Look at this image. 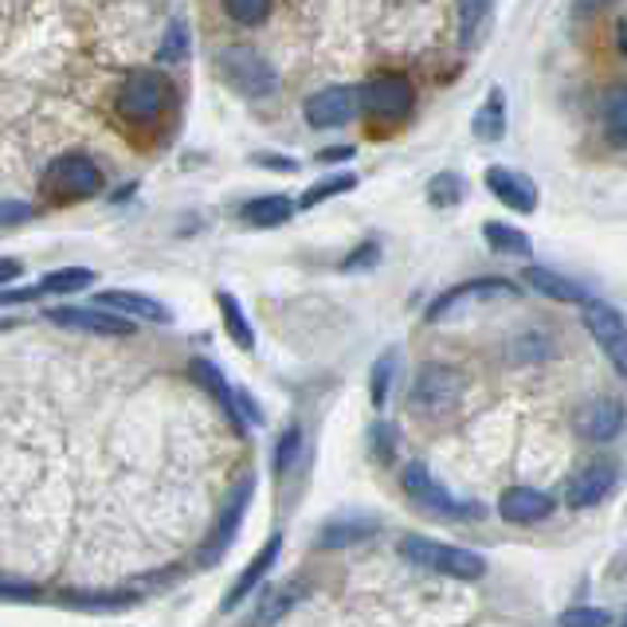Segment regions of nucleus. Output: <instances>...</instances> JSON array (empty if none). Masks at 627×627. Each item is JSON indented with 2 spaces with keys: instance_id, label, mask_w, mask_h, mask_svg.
I'll use <instances>...</instances> for the list:
<instances>
[{
  "instance_id": "f257e3e1",
  "label": "nucleus",
  "mask_w": 627,
  "mask_h": 627,
  "mask_svg": "<svg viewBox=\"0 0 627 627\" xmlns=\"http://www.w3.org/2000/svg\"><path fill=\"white\" fill-rule=\"evenodd\" d=\"M173 98H177V86H173V79L165 76V71H158V67H138V71H130V76L123 79V86H118V114H123V123L130 126H158L161 114L173 106Z\"/></svg>"
},
{
  "instance_id": "f03ea898",
  "label": "nucleus",
  "mask_w": 627,
  "mask_h": 627,
  "mask_svg": "<svg viewBox=\"0 0 627 627\" xmlns=\"http://www.w3.org/2000/svg\"><path fill=\"white\" fill-rule=\"evenodd\" d=\"M400 557L413 565V569L440 572V577H455V581H483V577H487V557H483V553L463 549V545L431 542V537H420V534L404 537Z\"/></svg>"
},
{
  "instance_id": "7ed1b4c3",
  "label": "nucleus",
  "mask_w": 627,
  "mask_h": 627,
  "mask_svg": "<svg viewBox=\"0 0 627 627\" xmlns=\"http://www.w3.org/2000/svg\"><path fill=\"white\" fill-rule=\"evenodd\" d=\"M216 67H220V76L232 83V91L247 94V98H271V94L279 91V76H275V67L267 63L255 47H244V44L220 47Z\"/></svg>"
},
{
  "instance_id": "20e7f679",
  "label": "nucleus",
  "mask_w": 627,
  "mask_h": 627,
  "mask_svg": "<svg viewBox=\"0 0 627 627\" xmlns=\"http://www.w3.org/2000/svg\"><path fill=\"white\" fill-rule=\"evenodd\" d=\"M400 483H404V495L413 498L420 510H428V514H436V518H455V522H463V518H483L487 510L478 502H460V498L451 495L448 487H443L440 478L431 475L423 463H408L404 467V475H400Z\"/></svg>"
},
{
  "instance_id": "39448f33",
  "label": "nucleus",
  "mask_w": 627,
  "mask_h": 627,
  "mask_svg": "<svg viewBox=\"0 0 627 627\" xmlns=\"http://www.w3.org/2000/svg\"><path fill=\"white\" fill-rule=\"evenodd\" d=\"M103 185H106L103 169H98V161L86 158V153H63V158L51 161L44 173V193L59 200L98 197Z\"/></svg>"
},
{
  "instance_id": "423d86ee",
  "label": "nucleus",
  "mask_w": 627,
  "mask_h": 627,
  "mask_svg": "<svg viewBox=\"0 0 627 627\" xmlns=\"http://www.w3.org/2000/svg\"><path fill=\"white\" fill-rule=\"evenodd\" d=\"M463 400V373L451 365H423L413 381V404L420 416H448Z\"/></svg>"
},
{
  "instance_id": "0eeeda50",
  "label": "nucleus",
  "mask_w": 627,
  "mask_h": 627,
  "mask_svg": "<svg viewBox=\"0 0 627 627\" xmlns=\"http://www.w3.org/2000/svg\"><path fill=\"white\" fill-rule=\"evenodd\" d=\"M584 329L592 334V341L600 346V353L608 357V365L627 381V322L616 306L608 302L589 299L584 302Z\"/></svg>"
},
{
  "instance_id": "6e6552de",
  "label": "nucleus",
  "mask_w": 627,
  "mask_h": 627,
  "mask_svg": "<svg viewBox=\"0 0 627 627\" xmlns=\"http://www.w3.org/2000/svg\"><path fill=\"white\" fill-rule=\"evenodd\" d=\"M357 91H361V111L376 123H400L416 106V91L404 76H376Z\"/></svg>"
},
{
  "instance_id": "1a4fd4ad",
  "label": "nucleus",
  "mask_w": 627,
  "mask_h": 627,
  "mask_svg": "<svg viewBox=\"0 0 627 627\" xmlns=\"http://www.w3.org/2000/svg\"><path fill=\"white\" fill-rule=\"evenodd\" d=\"M518 287L510 279H495V275H487V279H471V282H460V287H451V291H443L440 299L428 306V322H448L455 318L460 310L467 306H478V302H495V299H518Z\"/></svg>"
},
{
  "instance_id": "9d476101",
  "label": "nucleus",
  "mask_w": 627,
  "mask_h": 627,
  "mask_svg": "<svg viewBox=\"0 0 627 627\" xmlns=\"http://www.w3.org/2000/svg\"><path fill=\"white\" fill-rule=\"evenodd\" d=\"M51 326L76 329V334H94V337H130L133 322L114 314L106 306H51L44 314Z\"/></svg>"
},
{
  "instance_id": "9b49d317",
  "label": "nucleus",
  "mask_w": 627,
  "mask_h": 627,
  "mask_svg": "<svg viewBox=\"0 0 627 627\" xmlns=\"http://www.w3.org/2000/svg\"><path fill=\"white\" fill-rule=\"evenodd\" d=\"M252 495H255V475H244L235 483L232 495H228L224 510H220V522H216V530H212V542H208L205 553H200V565L220 561V557L232 549V542L240 537V525H244L247 506H252Z\"/></svg>"
},
{
  "instance_id": "f8f14e48",
  "label": "nucleus",
  "mask_w": 627,
  "mask_h": 627,
  "mask_svg": "<svg viewBox=\"0 0 627 627\" xmlns=\"http://www.w3.org/2000/svg\"><path fill=\"white\" fill-rule=\"evenodd\" d=\"M616 487H619V463L616 460H592L569 478L565 502H569L572 510H589V506L604 502Z\"/></svg>"
},
{
  "instance_id": "ddd939ff",
  "label": "nucleus",
  "mask_w": 627,
  "mask_h": 627,
  "mask_svg": "<svg viewBox=\"0 0 627 627\" xmlns=\"http://www.w3.org/2000/svg\"><path fill=\"white\" fill-rule=\"evenodd\" d=\"M361 111V91L357 86H326V91L310 94L302 114H306V126L314 130H334V126H346L357 118Z\"/></svg>"
},
{
  "instance_id": "4468645a",
  "label": "nucleus",
  "mask_w": 627,
  "mask_h": 627,
  "mask_svg": "<svg viewBox=\"0 0 627 627\" xmlns=\"http://www.w3.org/2000/svg\"><path fill=\"white\" fill-rule=\"evenodd\" d=\"M483 185L495 193V200H502L510 212L518 216H534L537 212V185L525 173L518 169H506V165H490L483 173Z\"/></svg>"
},
{
  "instance_id": "2eb2a0df",
  "label": "nucleus",
  "mask_w": 627,
  "mask_h": 627,
  "mask_svg": "<svg viewBox=\"0 0 627 627\" xmlns=\"http://www.w3.org/2000/svg\"><path fill=\"white\" fill-rule=\"evenodd\" d=\"M627 423V408L624 400H592L577 413V436L589 443H612L624 431Z\"/></svg>"
},
{
  "instance_id": "dca6fc26",
  "label": "nucleus",
  "mask_w": 627,
  "mask_h": 627,
  "mask_svg": "<svg viewBox=\"0 0 627 627\" xmlns=\"http://www.w3.org/2000/svg\"><path fill=\"white\" fill-rule=\"evenodd\" d=\"M279 557H282V534H275V537H267V545H263L259 553L252 557V565H247L240 577H235V584L224 592V604H220V612H235L240 604H244L247 596L255 592V584L267 577V572L279 565Z\"/></svg>"
},
{
  "instance_id": "f3484780",
  "label": "nucleus",
  "mask_w": 627,
  "mask_h": 627,
  "mask_svg": "<svg viewBox=\"0 0 627 627\" xmlns=\"http://www.w3.org/2000/svg\"><path fill=\"white\" fill-rule=\"evenodd\" d=\"M498 514L510 525H537L553 514V498L534 487H510L498 498Z\"/></svg>"
},
{
  "instance_id": "a211bd4d",
  "label": "nucleus",
  "mask_w": 627,
  "mask_h": 627,
  "mask_svg": "<svg viewBox=\"0 0 627 627\" xmlns=\"http://www.w3.org/2000/svg\"><path fill=\"white\" fill-rule=\"evenodd\" d=\"M522 282H525V287H534L537 294H545V299L569 302V306H584V302L592 299L589 287H581L577 279H565V275L549 271V267H525Z\"/></svg>"
},
{
  "instance_id": "6ab92c4d",
  "label": "nucleus",
  "mask_w": 627,
  "mask_h": 627,
  "mask_svg": "<svg viewBox=\"0 0 627 627\" xmlns=\"http://www.w3.org/2000/svg\"><path fill=\"white\" fill-rule=\"evenodd\" d=\"M98 306L123 314V318H141V322H158V326H169L173 314H169L165 302L150 299V294H133V291H103L98 294Z\"/></svg>"
},
{
  "instance_id": "aec40b11",
  "label": "nucleus",
  "mask_w": 627,
  "mask_h": 627,
  "mask_svg": "<svg viewBox=\"0 0 627 627\" xmlns=\"http://www.w3.org/2000/svg\"><path fill=\"white\" fill-rule=\"evenodd\" d=\"M376 530H381V522H376V518L341 514V518H329V522L322 525L318 545H322V549H346V545H357V542H365V537H373Z\"/></svg>"
},
{
  "instance_id": "412c9836",
  "label": "nucleus",
  "mask_w": 627,
  "mask_h": 627,
  "mask_svg": "<svg viewBox=\"0 0 627 627\" xmlns=\"http://www.w3.org/2000/svg\"><path fill=\"white\" fill-rule=\"evenodd\" d=\"M188 376H193V381H197L200 388H205V393L212 396L216 404H220V413H228L235 423H240V428H244V420H240V413H235L232 384L224 381V373H220V369H216L208 357H193V361H188Z\"/></svg>"
},
{
  "instance_id": "4be33fe9",
  "label": "nucleus",
  "mask_w": 627,
  "mask_h": 627,
  "mask_svg": "<svg viewBox=\"0 0 627 627\" xmlns=\"http://www.w3.org/2000/svg\"><path fill=\"white\" fill-rule=\"evenodd\" d=\"M471 130L478 141H502L506 138V91L502 86H490L483 106L471 118Z\"/></svg>"
},
{
  "instance_id": "5701e85b",
  "label": "nucleus",
  "mask_w": 627,
  "mask_h": 627,
  "mask_svg": "<svg viewBox=\"0 0 627 627\" xmlns=\"http://www.w3.org/2000/svg\"><path fill=\"white\" fill-rule=\"evenodd\" d=\"M252 228H279L287 224L294 216V205L282 193H271V197H255L244 205V212H240Z\"/></svg>"
},
{
  "instance_id": "b1692460",
  "label": "nucleus",
  "mask_w": 627,
  "mask_h": 627,
  "mask_svg": "<svg viewBox=\"0 0 627 627\" xmlns=\"http://www.w3.org/2000/svg\"><path fill=\"white\" fill-rule=\"evenodd\" d=\"M483 240H487L490 252H498V255H514V259H530V255H534L530 235L502 224V220H487V224H483Z\"/></svg>"
},
{
  "instance_id": "393cba45",
  "label": "nucleus",
  "mask_w": 627,
  "mask_h": 627,
  "mask_svg": "<svg viewBox=\"0 0 627 627\" xmlns=\"http://www.w3.org/2000/svg\"><path fill=\"white\" fill-rule=\"evenodd\" d=\"M216 302H220V314H224L228 337H232L244 353H252V349H255V329H252V322H247V314H244V302L235 299V294H228V291H220V299H216Z\"/></svg>"
},
{
  "instance_id": "a878e982",
  "label": "nucleus",
  "mask_w": 627,
  "mask_h": 627,
  "mask_svg": "<svg viewBox=\"0 0 627 627\" xmlns=\"http://www.w3.org/2000/svg\"><path fill=\"white\" fill-rule=\"evenodd\" d=\"M98 275L91 267H59V271H47L44 279L36 282L39 294H76V291H86Z\"/></svg>"
},
{
  "instance_id": "bb28decb",
  "label": "nucleus",
  "mask_w": 627,
  "mask_h": 627,
  "mask_svg": "<svg viewBox=\"0 0 627 627\" xmlns=\"http://www.w3.org/2000/svg\"><path fill=\"white\" fill-rule=\"evenodd\" d=\"M490 12H495V0H460V44L463 47L478 44Z\"/></svg>"
},
{
  "instance_id": "cd10ccee",
  "label": "nucleus",
  "mask_w": 627,
  "mask_h": 627,
  "mask_svg": "<svg viewBox=\"0 0 627 627\" xmlns=\"http://www.w3.org/2000/svg\"><path fill=\"white\" fill-rule=\"evenodd\" d=\"M353 188H357V173H329V177L314 181V185H310L306 193H302L299 208L306 212V208H318L322 200L341 197V193H353Z\"/></svg>"
},
{
  "instance_id": "c85d7f7f",
  "label": "nucleus",
  "mask_w": 627,
  "mask_h": 627,
  "mask_svg": "<svg viewBox=\"0 0 627 627\" xmlns=\"http://www.w3.org/2000/svg\"><path fill=\"white\" fill-rule=\"evenodd\" d=\"M463 197H467V181H463L460 173H451V169H443V173H436V177L428 181V205L455 208L463 205Z\"/></svg>"
},
{
  "instance_id": "c756f323",
  "label": "nucleus",
  "mask_w": 627,
  "mask_h": 627,
  "mask_svg": "<svg viewBox=\"0 0 627 627\" xmlns=\"http://www.w3.org/2000/svg\"><path fill=\"white\" fill-rule=\"evenodd\" d=\"M396 365H400V353H396V349H384V353L376 357L373 373H369V400H373V408H384V404H388V388H393Z\"/></svg>"
},
{
  "instance_id": "7c9ffc66",
  "label": "nucleus",
  "mask_w": 627,
  "mask_h": 627,
  "mask_svg": "<svg viewBox=\"0 0 627 627\" xmlns=\"http://www.w3.org/2000/svg\"><path fill=\"white\" fill-rule=\"evenodd\" d=\"M604 130L616 141L619 150H627V86H616V91L604 98Z\"/></svg>"
},
{
  "instance_id": "2f4dec72",
  "label": "nucleus",
  "mask_w": 627,
  "mask_h": 627,
  "mask_svg": "<svg viewBox=\"0 0 627 627\" xmlns=\"http://www.w3.org/2000/svg\"><path fill=\"white\" fill-rule=\"evenodd\" d=\"M224 12L235 20V24H244V28H259L263 20L271 16V0H220Z\"/></svg>"
},
{
  "instance_id": "473e14b6",
  "label": "nucleus",
  "mask_w": 627,
  "mask_h": 627,
  "mask_svg": "<svg viewBox=\"0 0 627 627\" xmlns=\"http://www.w3.org/2000/svg\"><path fill=\"white\" fill-rule=\"evenodd\" d=\"M302 455V428H287L279 436V443H275V455H271V471L275 475H287V471L294 467V460Z\"/></svg>"
},
{
  "instance_id": "72a5a7b5",
  "label": "nucleus",
  "mask_w": 627,
  "mask_h": 627,
  "mask_svg": "<svg viewBox=\"0 0 627 627\" xmlns=\"http://www.w3.org/2000/svg\"><path fill=\"white\" fill-rule=\"evenodd\" d=\"M369 440H373V455L381 463H393L396 460V443H400V428L388 420H376L373 431H369Z\"/></svg>"
},
{
  "instance_id": "f704fd0d",
  "label": "nucleus",
  "mask_w": 627,
  "mask_h": 627,
  "mask_svg": "<svg viewBox=\"0 0 627 627\" xmlns=\"http://www.w3.org/2000/svg\"><path fill=\"white\" fill-rule=\"evenodd\" d=\"M177 59H188V28L181 20H173L165 44H161V51H158V63H177Z\"/></svg>"
},
{
  "instance_id": "c9c22d12",
  "label": "nucleus",
  "mask_w": 627,
  "mask_h": 627,
  "mask_svg": "<svg viewBox=\"0 0 627 627\" xmlns=\"http://www.w3.org/2000/svg\"><path fill=\"white\" fill-rule=\"evenodd\" d=\"M376 263H381V244H376V240H365V244H357L353 252H349V259L341 263V271H369Z\"/></svg>"
},
{
  "instance_id": "e433bc0d",
  "label": "nucleus",
  "mask_w": 627,
  "mask_h": 627,
  "mask_svg": "<svg viewBox=\"0 0 627 627\" xmlns=\"http://www.w3.org/2000/svg\"><path fill=\"white\" fill-rule=\"evenodd\" d=\"M561 624L565 627H608L612 612H604V608H569V612H561Z\"/></svg>"
},
{
  "instance_id": "4c0bfd02",
  "label": "nucleus",
  "mask_w": 627,
  "mask_h": 627,
  "mask_svg": "<svg viewBox=\"0 0 627 627\" xmlns=\"http://www.w3.org/2000/svg\"><path fill=\"white\" fill-rule=\"evenodd\" d=\"M71 604H83V608H126L133 604L130 592H91V596H71Z\"/></svg>"
},
{
  "instance_id": "58836bf2",
  "label": "nucleus",
  "mask_w": 627,
  "mask_h": 627,
  "mask_svg": "<svg viewBox=\"0 0 627 627\" xmlns=\"http://www.w3.org/2000/svg\"><path fill=\"white\" fill-rule=\"evenodd\" d=\"M39 584L32 581H16V577H0V600H12V604H24V600H36Z\"/></svg>"
},
{
  "instance_id": "ea45409f",
  "label": "nucleus",
  "mask_w": 627,
  "mask_h": 627,
  "mask_svg": "<svg viewBox=\"0 0 627 627\" xmlns=\"http://www.w3.org/2000/svg\"><path fill=\"white\" fill-rule=\"evenodd\" d=\"M32 216H36V208L24 205V200H0V228L24 224V220H32Z\"/></svg>"
},
{
  "instance_id": "a19ab883",
  "label": "nucleus",
  "mask_w": 627,
  "mask_h": 627,
  "mask_svg": "<svg viewBox=\"0 0 627 627\" xmlns=\"http://www.w3.org/2000/svg\"><path fill=\"white\" fill-rule=\"evenodd\" d=\"M255 165L259 169H275V173H287V177H294V173H299V161L294 158H287V153H255Z\"/></svg>"
},
{
  "instance_id": "79ce46f5",
  "label": "nucleus",
  "mask_w": 627,
  "mask_h": 627,
  "mask_svg": "<svg viewBox=\"0 0 627 627\" xmlns=\"http://www.w3.org/2000/svg\"><path fill=\"white\" fill-rule=\"evenodd\" d=\"M44 299L39 287H16V291H0V310L4 306H24V302H36Z\"/></svg>"
},
{
  "instance_id": "37998d69",
  "label": "nucleus",
  "mask_w": 627,
  "mask_h": 627,
  "mask_svg": "<svg viewBox=\"0 0 627 627\" xmlns=\"http://www.w3.org/2000/svg\"><path fill=\"white\" fill-rule=\"evenodd\" d=\"M20 275H24V263H20V259H0V287L16 282Z\"/></svg>"
},
{
  "instance_id": "c03bdc74",
  "label": "nucleus",
  "mask_w": 627,
  "mask_h": 627,
  "mask_svg": "<svg viewBox=\"0 0 627 627\" xmlns=\"http://www.w3.org/2000/svg\"><path fill=\"white\" fill-rule=\"evenodd\" d=\"M353 158V146H334V150H322L318 161L322 165H337V161H349Z\"/></svg>"
},
{
  "instance_id": "a18cd8bd",
  "label": "nucleus",
  "mask_w": 627,
  "mask_h": 627,
  "mask_svg": "<svg viewBox=\"0 0 627 627\" xmlns=\"http://www.w3.org/2000/svg\"><path fill=\"white\" fill-rule=\"evenodd\" d=\"M616 47H619V56L627 59V16L616 24Z\"/></svg>"
},
{
  "instance_id": "49530a36",
  "label": "nucleus",
  "mask_w": 627,
  "mask_h": 627,
  "mask_svg": "<svg viewBox=\"0 0 627 627\" xmlns=\"http://www.w3.org/2000/svg\"><path fill=\"white\" fill-rule=\"evenodd\" d=\"M604 4H612V0H577V12H596Z\"/></svg>"
}]
</instances>
